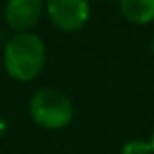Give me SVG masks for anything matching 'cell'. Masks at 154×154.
<instances>
[{"label":"cell","mask_w":154,"mask_h":154,"mask_svg":"<svg viewBox=\"0 0 154 154\" xmlns=\"http://www.w3.org/2000/svg\"><path fill=\"white\" fill-rule=\"evenodd\" d=\"M2 65L5 74L16 82L36 81L47 65V47L43 38L29 32H13L2 50Z\"/></svg>","instance_id":"1"},{"label":"cell","mask_w":154,"mask_h":154,"mask_svg":"<svg viewBox=\"0 0 154 154\" xmlns=\"http://www.w3.org/2000/svg\"><path fill=\"white\" fill-rule=\"evenodd\" d=\"M75 115L72 99L57 88H41L32 93L29 100L31 120L47 131L66 129Z\"/></svg>","instance_id":"2"},{"label":"cell","mask_w":154,"mask_h":154,"mask_svg":"<svg viewBox=\"0 0 154 154\" xmlns=\"http://www.w3.org/2000/svg\"><path fill=\"white\" fill-rule=\"evenodd\" d=\"M45 16L65 34L82 31L91 16L90 0H45Z\"/></svg>","instance_id":"3"},{"label":"cell","mask_w":154,"mask_h":154,"mask_svg":"<svg viewBox=\"0 0 154 154\" xmlns=\"http://www.w3.org/2000/svg\"><path fill=\"white\" fill-rule=\"evenodd\" d=\"M45 14V0H7L4 22L13 32H29Z\"/></svg>","instance_id":"4"},{"label":"cell","mask_w":154,"mask_h":154,"mask_svg":"<svg viewBox=\"0 0 154 154\" xmlns=\"http://www.w3.org/2000/svg\"><path fill=\"white\" fill-rule=\"evenodd\" d=\"M122 18L136 27L154 23V0H116Z\"/></svg>","instance_id":"5"},{"label":"cell","mask_w":154,"mask_h":154,"mask_svg":"<svg viewBox=\"0 0 154 154\" xmlns=\"http://www.w3.org/2000/svg\"><path fill=\"white\" fill-rule=\"evenodd\" d=\"M120 154H152L149 140L143 138H133L129 142H125L120 149Z\"/></svg>","instance_id":"6"},{"label":"cell","mask_w":154,"mask_h":154,"mask_svg":"<svg viewBox=\"0 0 154 154\" xmlns=\"http://www.w3.org/2000/svg\"><path fill=\"white\" fill-rule=\"evenodd\" d=\"M147 140H149V145H151V151H152V154H154V131L151 133V136H149Z\"/></svg>","instance_id":"7"},{"label":"cell","mask_w":154,"mask_h":154,"mask_svg":"<svg viewBox=\"0 0 154 154\" xmlns=\"http://www.w3.org/2000/svg\"><path fill=\"white\" fill-rule=\"evenodd\" d=\"M151 54H152V59H154V36L151 39Z\"/></svg>","instance_id":"8"}]
</instances>
